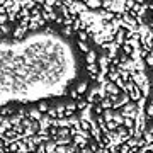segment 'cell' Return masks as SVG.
Masks as SVG:
<instances>
[{"label":"cell","mask_w":153,"mask_h":153,"mask_svg":"<svg viewBox=\"0 0 153 153\" xmlns=\"http://www.w3.org/2000/svg\"><path fill=\"white\" fill-rule=\"evenodd\" d=\"M121 27L126 29V31H129V33H136V31H138V21H136V17H133L129 12H124V14H123Z\"/></svg>","instance_id":"1"},{"label":"cell","mask_w":153,"mask_h":153,"mask_svg":"<svg viewBox=\"0 0 153 153\" xmlns=\"http://www.w3.org/2000/svg\"><path fill=\"white\" fill-rule=\"evenodd\" d=\"M121 114L124 116V117H136V112H138V107H136V102H133V100H129L128 104H124L123 107H121Z\"/></svg>","instance_id":"2"},{"label":"cell","mask_w":153,"mask_h":153,"mask_svg":"<svg viewBox=\"0 0 153 153\" xmlns=\"http://www.w3.org/2000/svg\"><path fill=\"white\" fill-rule=\"evenodd\" d=\"M68 10H70L71 16H76V17H78L80 14H82V12L88 10V9H87V5L83 4L82 0H75V2H73L70 7H68Z\"/></svg>","instance_id":"3"},{"label":"cell","mask_w":153,"mask_h":153,"mask_svg":"<svg viewBox=\"0 0 153 153\" xmlns=\"http://www.w3.org/2000/svg\"><path fill=\"white\" fill-rule=\"evenodd\" d=\"M76 114V102L75 100H66L65 102V117H71Z\"/></svg>","instance_id":"4"},{"label":"cell","mask_w":153,"mask_h":153,"mask_svg":"<svg viewBox=\"0 0 153 153\" xmlns=\"http://www.w3.org/2000/svg\"><path fill=\"white\" fill-rule=\"evenodd\" d=\"M88 141H92V140H87V138L82 136V134H76V136H73V145H76L80 150L87 148L88 146Z\"/></svg>","instance_id":"5"},{"label":"cell","mask_w":153,"mask_h":153,"mask_svg":"<svg viewBox=\"0 0 153 153\" xmlns=\"http://www.w3.org/2000/svg\"><path fill=\"white\" fill-rule=\"evenodd\" d=\"M102 87H104V90L107 92V95H119L121 94V88L112 82H107L105 85H102Z\"/></svg>","instance_id":"6"},{"label":"cell","mask_w":153,"mask_h":153,"mask_svg":"<svg viewBox=\"0 0 153 153\" xmlns=\"http://www.w3.org/2000/svg\"><path fill=\"white\" fill-rule=\"evenodd\" d=\"M27 117L31 121H41V117H43V112H39L38 107L34 105V107H29L27 109Z\"/></svg>","instance_id":"7"},{"label":"cell","mask_w":153,"mask_h":153,"mask_svg":"<svg viewBox=\"0 0 153 153\" xmlns=\"http://www.w3.org/2000/svg\"><path fill=\"white\" fill-rule=\"evenodd\" d=\"M99 71H100V68H99L97 63H87V73L90 75V78H92V80H95V78H97Z\"/></svg>","instance_id":"8"},{"label":"cell","mask_w":153,"mask_h":153,"mask_svg":"<svg viewBox=\"0 0 153 153\" xmlns=\"http://www.w3.org/2000/svg\"><path fill=\"white\" fill-rule=\"evenodd\" d=\"M16 114V107L10 104H7V105H2L0 107V116H4V117H10V116Z\"/></svg>","instance_id":"9"},{"label":"cell","mask_w":153,"mask_h":153,"mask_svg":"<svg viewBox=\"0 0 153 153\" xmlns=\"http://www.w3.org/2000/svg\"><path fill=\"white\" fill-rule=\"evenodd\" d=\"M27 33H29V29H27V27H24V26H19V24H16V29L12 31V34H14V38H17V39L24 38V36H26Z\"/></svg>","instance_id":"10"},{"label":"cell","mask_w":153,"mask_h":153,"mask_svg":"<svg viewBox=\"0 0 153 153\" xmlns=\"http://www.w3.org/2000/svg\"><path fill=\"white\" fill-rule=\"evenodd\" d=\"M83 4L87 5V9L90 10H99L102 7V0H82Z\"/></svg>","instance_id":"11"},{"label":"cell","mask_w":153,"mask_h":153,"mask_svg":"<svg viewBox=\"0 0 153 153\" xmlns=\"http://www.w3.org/2000/svg\"><path fill=\"white\" fill-rule=\"evenodd\" d=\"M114 41L119 44V46L124 44V41H126V29H123V27L117 29V33L114 34Z\"/></svg>","instance_id":"12"},{"label":"cell","mask_w":153,"mask_h":153,"mask_svg":"<svg viewBox=\"0 0 153 153\" xmlns=\"http://www.w3.org/2000/svg\"><path fill=\"white\" fill-rule=\"evenodd\" d=\"M97 58L99 55L95 49H90L88 53H85V63H97Z\"/></svg>","instance_id":"13"},{"label":"cell","mask_w":153,"mask_h":153,"mask_svg":"<svg viewBox=\"0 0 153 153\" xmlns=\"http://www.w3.org/2000/svg\"><path fill=\"white\" fill-rule=\"evenodd\" d=\"M75 90L80 94V95H85V94H87V90H88V82H87V80H82V82H78V85H76Z\"/></svg>","instance_id":"14"},{"label":"cell","mask_w":153,"mask_h":153,"mask_svg":"<svg viewBox=\"0 0 153 153\" xmlns=\"http://www.w3.org/2000/svg\"><path fill=\"white\" fill-rule=\"evenodd\" d=\"M36 107H38L39 112H43V114H46L49 111V107H51V104H49L48 100H39L38 104H36Z\"/></svg>","instance_id":"15"},{"label":"cell","mask_w":153,"mask_h":153,"mask_svg":"<svg viewBox=\"0 0 153 153\" xmlns=\"http://www.w3.org/2000/svg\"><path fill=\"white\" fill-rule=\"evenodd\" d=\"M76 38H78V41H87V43H90L92 36H90L85 29H80V31H76Z\"/></svg>","instance_id":"16"},{"label":"cell","mask_w":153,"mask_h":153,"mask_svg":"<svg viewBox=\"0 0 153 153\" xmlns=\"http://www.w3.org/2000/svg\"><path fill=\"white\" fill-rule=\"evenodd\" d=\"M56 141H53V140H49V141H46L44 143V152L46 153H55L56 152Z\"/></svg>","instance_id":"17"},{"label":"cell","mask_w":153,"mask_h":153,"mask_svg":"<svg viewBox=\"0 0 153 153\" xmlns=\"http://www.w3.org/2000/svg\"><path fill=\"white\" fill-rule=\"evenodd\" d=\"M76 102V112H82V111H85L88 107V102H87V99H78V100H75Z\"/></svg>","instance_id":"18"},{"label":"cell","mask_w":153,"mask_h":153,"mask_svg":"<svg viewBox=\"0 0 153 153\" xmlns=\"http://www.w3.org/2000/svg\"><path fill=\"white\" fill-rule=\"evenodd\" d=\"M0 31H2V36L5 38V36L12 34V31H14V29H12V24H10V22H5V24H2V26H0Z\"/></svg>","instance_id":"19"},{"label":"cell","mask_w":153,"mask_h":153,"mask_svg":"<svg viewBox=\"0 0 153 153\" xmlns=\"http://www.w3.org/2000/svg\"><path fill=\"white\" fill-rule=\"evenodd\" d=\"M143 138H145V141H146L148 145H150V143H153V126H150V128H146V129H145Z\"/></svg>","instance_id":"20"},{"label":"cell","mask_w":153,"mask_h":153,"mask_svg":"<svg viewBox=\"0 0 153 153\" xmlns=\"http://www.w3.org/2000/svg\"><path fill=\"white\" fill-rule=\"evenodd\" d=\"M146 63H145V60H134V71H146Z\"/></svg>","instance_id":"21"},{"label":"cell","mask_w":153,"mask_h":153,"mask_svg":"<svg viewBox=\"0 0 153 153\" xmlns=\"http://www.w3.org/2000/svg\"><path fill=\"white\" fill-rule=\"evenodd\" d=\"M112 121L117 124V128L124 124V116L121 114V111H114V117H112Z\"/></svg>","instance_id":"22"},{"label":"cell","mask_w":153,"mask_h":153,"mask_svg":"<svg viewBox=\"0 0 153 153\" xmlns=\"http://www.w3.org/2000/svg\"><path fill=\"white\" fill-rule=\"evenodd\" d=\"M99 104L102 105V109H112V100H111V97L109 95H105L104 99H100V102H99Z\"/></svg>","instance_id":"23"},{"label":"cell","mask_w":153,"mask_h":153,"mask_svg":"<svg viewBox=\"0 0 153 153\" xmlns=\"http://www.w3.org/2000/svg\"><path fill=\"white\" fill-rule=\"evenodd\" d=\"M76 46H78V49H80V51H82V53H88V51H90V44L87 43V41H76Z\"/></svg>","instance_id":"24"},{"label":"cell","mask_w":153,"mask_h":153,"mask_svg":"<svg viewBox=\"0 0 153 153\" xmlns=\"http://www.w3.org/2000/svg\"><path fill=\"white\" fill-rule=\"evenodd\" d=\"M73 33H75V31H73V27H71V26H63V27H61V34H63V36H66V38L73 36Z\"/></svg>","instance_id":"25"},{"label":"cell","mask_w":153,"mask_h":153,"mask_svg":"<svg viewBox=\"0 0 153 153\" xmlns=\"http://www.w3.org/2000/svg\"><path fill=\"white\" fill-rule=\"evenodd\" d=\"M126 129H134V119L133 117H124V124Z\"/></svg>","instance_id":"26"},{"label":"cell","mask_w":153,"mask_h":153,"mask_svg":"<svg viewBox=\"0 0 153 153\" xmlns=\"http://www.w3.org/2000/svg\"><path fill=\"white\" fill-rule=\"evenodd\" d=\"M145 112H146V117H148V119L153 121V102H152V100L146 104V109H145Z\"/></svg>","instance_id":"27"},{"label":"cell","mask_w":153,"mask_h":153,"mask_svg":"<svg viewBox=\"0 0 153 153\" xmlns=\"http://www.w3.org/2000/svg\"><path fill=\"white\" fill-rule=\"evenodd\" d=\"M102 117L105 119V123L112 121V117H114V111H112V109H105V111H104V114H102Z\"/></svg>","instance_id":"28"},{"label":"cell","mask_w":153,"mask_h":153,"mask_svg":"<svg viewBox=\"0 0 153 153\" xmlns=\"http://www.w3.org/2000/svg\"><path fill=\"white\" fill-rule=\"evenodd\" d=\"M145 63H146V66H152V68H153V48L150 49L148 56L145 58Z\"/></svg>","instance_id":"29"},{"label":"cell","mask_w":153,"mask_h":153,"mask_svg":"<svg viewBox=\"0 0 153 153\" xmlns=\"http://www.w3.org/2000/svg\"><path fill=\"white\" fill-rule=\"evenodd\" d=\"M94 114H95V116H102V114H104V109H102V105H100V104H94Z\"/></svg>","instance_id":"30"},{"label":"cell","mask_w":153,"mask_h":153,"mask_svg":"<svg viewBox=\"0 0 153 153\" xmlns=\"http://www.w3.org/2000/svg\"><path fill=\"white\" fill-rule=\"evenodd\" d=\"M46 114H48L49 117H53V119H56V117H58V112H56V109H55V107H53V105L49 107V111H48V112H46Z\"/></svg>","instance_id":"31"},{"label":"cell","mask_w":153,"mask_h":153,"mask_svg":"<svg viewBox=\"0 0 153 153\" xmlns=\"http://www.w3.org/2000/svg\"><path fill=\"white\" fill-rule=\"evenodd\" d=\"M5 22H9L7 14H0V26H2V24H5Z\"/></svg>","instance_id":"32"},{"label":"cell","mask_w":153,"mask_h":153,"mask_svg":"<svg viewBox=\"0 0 153 153\" xmlns=\"http://www.w3.org/2000/svg\"><path fill=\"white\" fill-rule=\"evenodd\" d=\"M80 153H94V152H92V150H90V148L87 146V148H83V150H80Z\"/></svg>","instance_id":"33"},{"label":"cell","mask_w":153,"mask_h":153,"mask_svg":"<svg viewBox=\"0 0 153 153\" xmlns=\"http://www.w3.org/2000/svg\"><path fill=\"white\" fill-rule=\"evenodd\" d=\"M134 2H136L138 5H141V4H145V2H146V0H134Z\"/></svg>","instance_id":"34"},{"label":"cell","mask_w":153,"mask_h":153,"mask_svg":"<svg viewBox=\"0 0 153 153\" xmlns=\"http://www.w3.org/2000/svg\"><path fill=\"white\" fill-rule=\"evenodd\" d=\"M0 138H4V131L2 129H0Z\"/></svg>","instance_id":"35"},{"label":"cell","mask_w":153,"mask_h":153,"mask_svg":"<svg viewBox=\"0 0 153 153\" xmlns=\"http://www.w3.org/2000/svg\"><path fill=\"white\" fill-rule=\"evenodd\" d=\"M0 38H4V36H2V31H0Z\"/></svg>","instance_id":"36"},{"label":"cell","mask_w":153,"mask_h":153,"mask_svg":"<svg viewBox=\"0 0 153 153\" xmlns=\"http://www.w3.org/2000/svg\"><path fill=\"white\" fill-rule=\"evenodd\" d=\"M33 153H36V152H33Z\"/></svg>","instance_id":"37"},{"label":"cell","mask_w":153,"mask_h":153,"mask_svg":"<svg viewBox=\"0 0 153 153\" xmlns=\"http://www.w3.org/2000/svg\"><path fill=\"white\" fill-rule=\"evenodd\" d=\"M152 2H153V0H152Z\"/></svg>","instance_id":"38"}]
</instances>
